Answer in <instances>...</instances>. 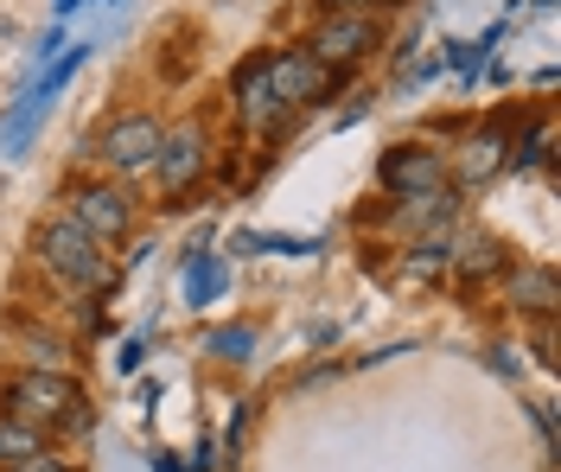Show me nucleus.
Returning a JSON list of instances; mask_svg holds the SVG:
<instances>
[{
    "mask_svg": "<svg viewBox=\"0 0 561 472\" xmlns=\"http://www.w3.org/2000/svg\"><path fill=\"white\" fill-rule=\"evenodd\" d=\"M7 415L33 422V428H90V402H83V383L70 370H38L26 364L7 390Z\"/></svg>",
    "mask_w": 561,
    "mask_h": 472,
    "instance_id": "nucleus-1",
    "label": "nucleus"
},
{
    "mask_svg": "<svg viewBox=\"0 0 561 472\" xmlns=\"http://www.w3.org/2000/svg\"><path fill=\"white\" fill-rule=\"evenodd\" d=\"M33 250H38V262H45L58 281H70V288H90V293L115 288V262H108L103 243H96V237H90V230H83L77 218L38 223Z\"/></svg>",
    "mask_w": 561,
    "mask_h": 472,
    "instance_id": "nucleus-2",
    "label": "nucleus"
},
{
    "mask_svg": "<svg viewBox=\"0 0 561 472\" xmlns=\"http://www.w3.org/2000/svg\"><path fill=\"white\" fill-rule=\"evenodd\" d=\"M377 45H383V33H377L370 13H325L313 26V38H307V51H313L325 71H351V65L370 58Z\"/></svg>",
    "mask_w": 561,
    "mask_h": 472,
    "instance_id": "nucleus-3",
    "label": "nucleus"
},
{
    "mask_svg": "<svg viewBox=\"0 0 561 472\" xmlns=\"http://www.w3.org/2000/svg\"><path fill=\"white\" fill-rule=\"evenodd\" d=\"M268 90H275L280 110H307V103H325L339 90V71H325L313 51H275L268 58Z\"/></svg>",
    "mask_w": 561,
    "mask_h": 472,
    "instance_id": "nucleus-4",
    "label": "nucleus"
},
{
    "mask_svg": "<svg viewBox=\"0 0 561 472\" xmlns=\"http://www.w3.org/2000/svg\"><path fill=\"white\" fill-rule=\"evenodd\" d=\"M70 218H77L108 250V243H122V237L135 230V198H128L122 185L90 180V185H77V192H70Z\"/></svg>",
    "mask_w": 561,
    "mask_h": 472,
    "instance_id": "nucleus-5",
    "label": "nucleus"
},
{
    "mask_svg": "<svg viewBox=\"0 0 561 472\" xmlns=\"http://www.w3.org/2000/svg\"><path fill=\"white\" fill-rule=\"evenodd\" d=\"M160 122L153 115H115L103 128V160H108V173H122V180H135V173H147L153 166V153H160Z\"/></svg>",
    "mask_w": 561,
    "mask_h": 472,
    "instance_id": "nucleus-6",
    "label": "nucleus"
},
{
    "mask_svg": "<svg viewBox=\"0 0 561 472\" xmlns=\"http://www.w3.org/2000/svg\"><path fill=\"white\" fill-rule=\"evenodd\" d=\"M205 128H173V135H160V153H153V173H160V192L167 198H185L198 173H205Z\"/></svg>",
    "mask_w": 561,
    "mask_h": 472,
    "instance_id": "nucleus-7",
    "label": "nucleus"
},
{
    "mask_svg": "<svg viewBox=\"0 0 561 472\" xmlns=\"http://www.w3.org/2000/svg\"><path fill=\"white\" fill-rule=\"evenodd\" d=\"M383 185L402 192V198L440 192V185H447V166H440V153H427V147H389L383 153Z\"/></svg>",
    "mask_w": 561,
    "mask_h": 472,
    "instance_id": "nucleus-8",
    "label": "nucleus"
},
{
    "mask_svg": "<svg viewBox=\"0 0 561 472\" xmlns=\"http://www.w3.org/2000/svg\"><path fill=\"white\" fill-rule=\"evenodd\" d=\"M237 115H243L249 128H275L280 103H275V90H268V58H249L243 71H237Z\"/></svg>",
    "mask_w": 561,
    "mask_h": 472,
    "instance_id": "nucleus-9",
    "label": "nucleus"
},
{
    "mask_svg": "<svg viewBox=\"0 0 561 472\" xmlns=\"http://www.w3.org/2000/svg\"><path fill=\"white\" fill-rule=\"evenodd\" d=\"M556 268H517L511 275V307L517 313H536V320H549L556 313Z\"/></svg>",
    "mask_w": 561,
    "mask_h": 472,
    "instance_id": "nucleus-10",
    "label": "nucleus"
},
{
    "mask_svg": "<svg viewBox=\"0 0 561 472\" xmlns=\"http://www.w3.org/2000/svg\"><path fill=\"white\" fill-rule=\"evenodd\" d=\"M38 447H45V428H33V422H20V415L0 408V472H13L20 460H33Z\"/></svg>",
    "mask_w": 561,
    "mask_h": 472,
    "instance_id": "nucleus-11",
    "label": "nucleus"
},
{
    "mask_svg": "<svg viewBox=\"0 0 561 472\" xmlns=\"http://www.w3.org/2000/svg\"><path fill=\"white\" fill-rule=\"evenodd\" d=\"M497 166H504V135H497V128H485L479 141H466V153H459V180H466V185L491 180Z\"/></svg>",
    "mask_w": 561,
    "mask_h": 472,
    "instance_id": "nucleus-12",
    "label": "nucleus"
},
{
    "mask_svg": "<svg viewBox=\"0 0 561 472\" xmlns=\"http://www.w3.org/2000/svg\"><path fill=\"white\" fill-rule=\"evenodd\" d=\"M454 262H459V275H491V268L504 262V243H497V237H466Z\"/></svg>",
    "mask_w": 561,
    "mask_h": 472,
    "instance_id": "nucleus-13",
    "label": "nucleus"
},
{
    "mask_svg": "<svg viewBox=\"0 0 561 472\" xmlns=\"http://www.w3.org/2000/svg\"><path fill=\"white\" fill-rule=\"evenodd\" d=\"M205 345H210V358H249V352H255V332L249 326H224V332H210Z\"/></svg>",
    "mask_w": 561,
    "mask_h": 472,
    "instance_id": "nucleus-14",
    "label": "nucleus"
},
{
    "mask_svg": "<svg viewBox=\"0 0 561 472\" xmlns=\"http://www.w3.org/2000/svg\"><path fill=\"white\" fill-rule=\"evenodd\" d=\"M440 262H447V243H415V250H409V268H415V275H434Z\"/></svg>",
    "mask_w": 561,
    "mask_h": 472,
    "instance_id": "nucleus-15",
    "label": "nucleus"
},
{
    "mask_svg": "<svg viewBox=\"0 0 561 472\" xmlns=\"http://www.w3.org/2000/svg\"><path fill=\"white\" fill-rule=\"evenodd\" d=\"M13 472H70V460H58L51 447H38L33 460H20V467H13Z\"/></svg>",
    "mask_w": 561,
    "mask_h": 472,
    "instance_id": "nucleus-16",
    "label": "nucleus"
},
{
    "mask_svg": "<svg viewBox=\"0 0 561 472\" xmlns=\"http://www.w3.org/2000/svg\"><path fill=\"white\" fill-rule=\"evenodd\" d=\"M325 13H364V7H396V0H319Z\"/></svg>",
    "mask_w": 561,
    "mask_h": 472,
    "instance_id": "nucleus-17",
    "label": "nucleus"
}]
</instances>
